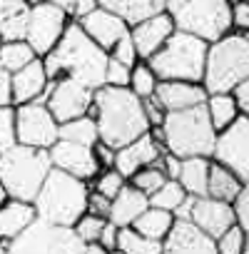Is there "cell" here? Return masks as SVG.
Wrapping results in <instances>:
<instances>
[{
	"label": "cell",
	"instance_id": "cell-1",
	"mask_svg": "<svg viewBox=\"0 0 249 254\" xmlns=\"http://www.w3.org/2000/svg\"><path fill=\"white\" fill-rule=\"evenodd\" d=\"M110 60V53L102 50L82 28L77 20H70L58 45L43 58L48 80L58 77H72L92 90L105 85V65Z\"/></svg>",
	"mask_w": 249,
	"mask_h": 254
},
{
	"label": "cell",
	"instance_id": "cell-2",
	"mask_svg": "<svg viewBox=\"0 0 249 254\" xmlns=\"http://www.w3.org/2000/svg\"><path fill=\"white\" fill-rule=\"evenodd\" d=\"M87 115L97 122L100 140L115 150L150 130L142 97H137L130 87L100 85L95 90V100Z\"/></svg>",
	"mask_w": 249,
	"mask_h": 254
},
{
	"label": "cell",
	"instance_id": "cell-3",
	"mask_svg": "<svg viewBox=\"0 0 249 254\" xmlns=\"http://www.w3.org/2000/svg\"><path fill=\"white\" fill-rule=\"evenodd\" d=\"M160 135L165 150H170L177 157H212L217 130L212 127L207 107L202 102L187 110L165 112Z\"/></svg>",
	"mask_w": 249,
	"mask_h": 254
},
{
	"label": "cell",
	"instance_id": "cell-4",
	"mask_svg": "<svg viewBox=\"0 0 249 254\" xmlns=\"http://www.w3.org/2000/svg\"><path fill=\"white\" fill-rule=\"evenodd\" d=\"M87 182L53 167L45 177V182L40 185L33 207L35 214L55 222V224H67L72 227L85 212H87Z\"/></svg>",
	"mask_w": 249,
	"mask_h": 254
},
{
	"label": "cell",
	"instance_id": "cell-5",
	"mask_svg": "<svg viewBox=\"0 0 249 254\" xmlns=\"http://www.w3.org/2000/svg\"><path fill=\"white\" fill-rule=\"evenodd\" d=\"M50 170L53 162L45 147L18 142L0 155V182L10 199L33 202Z\"/></svg>",
	"mask_w": 249,
	"mask_h": 254
},
{
	"label": "cell",
	"instance_id": "cell-6",
	"mask_svg": "<svg viewBox=\"0 0 249 254\" xmlns=\"http://www.w3.org/2000/svg\"><path fill=\"white\" fill-rule=\"evenodd\" d=\"M249 77V38L244 33H227L209 43L202 85L209 92H232Z\"/></svg>",
	"mask_w": 249,
	"mask_h": 254
},
{
	"label": "cell",
	"instance_id": "cell-7",
	"mask_svg": "<svg viewBox=\"0 0 249 254\" xmlns=\"http://www.w3.org/2000/svg\"><path fill=\"white\" fill-rule=\"evenodd\" d=\"M207 48H209V43H204L202 38L175 28V33L167 38V43L147 63H150V67L155 70V75L160 80L202 82Z\"/></svg>",
	"mask_w": 249,
	"mask_h": 254
},
{
	"label": "cell",
	"instance_id": "cell-8",
	"mask_svg": "<svg viewBox=\"0 0 249 254\" xmlns=\"http://www.w3.org/2000/svg\"><path fill=\"white\" fill-rule=\"evenodd\" d=\"M165 10L177 30L204 43H214L232 30V0H167Z\"/></svg>",
	"mask_w": 249,
	"mask_h": 254
},
{
	"label": "cell",
	"instance_id": "cell-9",
	"mask_svg": "<svg viewBox=\"0 0 249 254\" xmlns=\"http://www.w3.org/2000/svg\"><path fill=\"white\" fill-rule=\"evenodd\" d=\"M13 254H80L85 242L67 224H55L43 217H35L15 239L8 242Z\"/></svg>",
	"mask_w": 249,
	"mask_h": 254
},
{
	"label": "cell",
	"instance_id": "cell-10",
	"mask_svg": "<svg viewBox=\"0 0 249 254\" xmlns=\"http://www.w3.org/2000/svg\"><path fill=\"white\" fill-rule=\"evenodd\" d=\"M212 160L229 167L244 185H249V117L239 112V117L217 132Z\"/></svg>",
	"mask_w": 249,
	"mask_h": 254
},
{
	"label": "cell",
	"instance_id": "cell-11",
	"mask_svg": "<svg viewBox=\"0 0 249 254\" xmlns=\"http://www.w3.org/2000/svg\"><path fill=\"white\" fill-rule=\"evenodd\" d=\"M70 13H65L62 8L40 0V3L30 5V18H28V30H25V40L28 45L35 50L38 58H45L58 40L62 38L67 23H70Z\"/></svg>",
	"mask_w": 249,
	"mask_h": 254
},
{
	"label": "cell",
	"instance_id": "cell-12",
	"mask_svg": "<svg viewBox=\"0 0 249 254\" xmlns=\"http://www.w3.org/2000/svg\"><path fill=\"white\" fill-rule=\"evenodd\" d=\"M58 127L60 122L43 100L15 105V135L20 145L50 150L58 142Z\"/></svg>",
	"mask_w": 249,
	"mask_h": 254
},
{
	"label": "cell",
	"instance_id": "cell-13",
	"mask_svg": "<svg viewBox=\"0 0 249 254\" xmlns=\"http://www.w3.org/2000/svg\"><path fill=\"white\" fill-rule=\"evenodd\" d=\"M92 100H95V90L77 82V80H72V77L50 80L48 90H45V97H43V102L48 105V110L55 115L58 122L87 115L90 107H92Z\"/></svg>",
	"mask_w": 249,
	"mask_h": 254
},
{
	"label": "cell",
	"instance_id": "cell-14",
	"mask_svg": "<svg viewBox=\"0 0 249 254\" xmlns=\"http://www.w3.org/2000/svg\"><path fill=\"white\" fill-rule=\"evenodd\" d=\"M50 162L53 167L82 180V182H90L97 177L100 172V162L92 152L90 145H80V142H70V140H58L50 150Z\"/></svg>",
	"mask_w": 249,
	"mask_h": 254
},
{
	"label": "cell",
	"instance_id": "cell-15",
	"mask_svg": "<svg viewBox=\"0 0 249 254\" xmlns=\"http://www.w3.org/2000/svg\"><path fill=\"white\" fill-rule=\"evenodd\" d=\"M162 252L165 254H214L217 244L192 219L175 217L170 232L162 239Z\"/></svg>",
	"mask_w": 249,
	"mask_h": 254
},
{
	"label": "cell",
	"instance_id": "cell-16",
	"mask_svg": "<svg viewBox=\"0 0 249 254\" xmlns=\"http://www.w3.org/2000/svg\"><path fill=\"white\" fill-rule=\"evenodd\" d=\"M162 152H165L162 140H157V137L147 130L145 135L135 137L132 142L122 145V147L115 152V170H117L124 180H130L137 170H142V167H147V165H155Z\"/></svg>",
	"mask_w": 249,
	"mask_h": 254
},
{
	"label": "cell",
	"instance_id": "cell-17",
	"mask_svg": "<svg viewBox=\"0 0 249 254\" xmlns=\"http://www.w3.org/2000/svg\"><path fill=\"white\" fill-rule=\"evenodd\" d=\"M172 33H175V23H172V18H170L167 10L155 13V15H150V18L130 25V38H132V43L137 48L140 60H150L167 43V38Z\"/></svg>",
	"mask_w": 249,
	"mask_h": 254
},
{
	"label": "cell",
	"instance_id": "cell-18",
	"mask_svg": "<svg viewBox=\"0 0 249 254\" xmlns=\"http://www.w3.org/2000/svg\"><path fill=\"white\" fill-rule=\"evenodd\" d=\"M189 219L199 229H204L212 239H217L227 227H232L237 222V214H234L232 202H222V199H214L209 194H202V197H192Z\"/></svg>",
	"mask_w": 249,
	"mask_h": 254
},
{
	"label": "cell",
	"instance_id": "cell-19",
	"mask_svg": "<svg viewBox=\"0 0 249 254\" xmlns=\"http://www.w3.org/2000/svg\"><path fill=\"white\" fill-rule=\"evenodd\" d=\"M77 23H80V28H82L102 50H107V53L112 50V45H115L124 33H130V25H127V23H124L120 15L105 10L102 5L95 8L92 13L77 18Z\"/></svg>",
	"mask_w": 249,
	"mask_h": 254
},
{
	"label": "cell",
	"instance_id": "cell-20",
	"mask_svg": "<svg viewBox=\"0 0 249 254\" xmlns=\"http://www.w3.org/2000/svg\"><path fill=\"white\" fill-rule=\"evenodd\" d=\"M48 72L43 65V58H35L25 67L10 72V85H13V105H25L45 97L48 90Z\"/></svg>",
	"mask_w": 249,
	"mask_h": 254
},
{
	"label": "cell",
	"instance_id": "cell-21",
	"mask_svg": "<svg viewBox=\"0 0 249 254\" xmlns=\"http://www.w3.org/2000/svg\"><path fill=\"white\" fill-rule=\"evenodd\" d=\"M157 102L165 107V112L172 110H187L194 105H202L207 100V90L202 82H189V80H160L155 90Z\"/></svg>",
	"mask_w": 249,
	"mask_h": 254
},
{
	"label": "cell",
	"instance_id": "cell-22",
	"mask_svg": "<svg viewBox=\"0 0 249 254\" xmlns=\"http://www.w3.org/2000/svg\"><path fill=\"white\" fill-rule=\"evenodd\" d=\"M147 207H150V197H147L145 192H140V190L132 187V185H124V187L112 197L107 219L115 222L117 227H127V224H132Z\"/></svg>",
	"mask_w": 249,
	"mask_h": 254
},
{
	"label": "cell",
	"instance_id": "cell-23",
	"mask_svg": "<svg viewBox=\"0 0 249 254\" xmlns=\"http://www.w3.org/2000/svg\"><path fill=\"white\" fill-rule=\"evenodd\" d=\"M35 207L33 202H23V199H5L0 202V239L5 244L10 239H15L33 219H35Z\"/></svg>",
	"mask_w": 249,
	"mask_h": 254
},
{
	"label": "cell",
	"instance_id": "cell-24",
	"mask_svg": "<svg viewBox=\"0 0 249 254\" xmlns=\"http://www.w3.org/2000/svg\"><path fill=\"white\" fill-rule=\"evenodd\" d=\"M28 0H0V40H23L28 30Z\"/></svg>",
	"mask_w": 249,
	"mask_h": 254
},
{
	"label": "cell",
	"instance_id": "cell-25",
	"mask_svg": "<svg viewBox=\"0 0 249 254\" xmlns=\"http://www.w3.org/2000/svg\"><path fill=\"white\" fill-rule=\"evenodd\" d=\"M100 5L115 15H120L127 25H135L155 13H162L167 0H100Z\"/></svg>",
	"mask_w": 249,
	"mask_h": 254
},
{
	"label": "cell",
	"instance_id": "cell-26",
	"mask_svg": "<svg viewBox=\"0 0 249 254\" xmlns=\"http://www.w3.org/2000/svg\"><path fill=\"white\" fill-rule=\"evenodd\" d=\"M209 162H212V157H182L177 182L185 187L187 194H192V197H202V194H207Z\"/></svg>",
	"mask_w": 249,
	"mask_h": 254
},
{
	"label": "cell",
	"instance_id": "cell-27",
	"mask_svg": "<svg viewBox=\"0 0 249 254\" xmlns=\"http://www.w3.org/2000/svg\"><path fill=\"white\" fill-rule=\"evenodd\" d=\"M244 182L224 165L219 162H209V180H207V194L214 197V199H222V202H234L242 192Z\"/></svg>",
	"mask_w": 249,
	"mask_h": 254
},
{
	"label": "cell",
	"instance_id": "cell-28",
	"mask_svg": "<svg viewBox=\"0 0 249 254\" xmlns=\"http://www.w3.org/2000/svg\"><path fill=\"white\" fill-rule=\"evenodd\" d=\"M204 107H207L209 122L217 132L224 130L227 125H232L239 117V107H237V100L232 92H209L204 100Z\"/></svg>",
	"mask_w": 249,
	"mask_h": 254
},
{
	"label": "cell",
	"instance_id": "cell-29",
	"mask_svg": "<svg viewBox=\"0 0 249 254\" xmlns=\"http://www.w3.org/2000/svg\"><path fill=\"white\" fill-rule=\"evenodd\" d=\"M58 140H70V142H80V145H90V147H92V145L100 140L95 117L80 115V117H72V120L60 122V127H58Z\"/></svg>",
	"mask_w": 249,
	"mask_h": 254
},
{
	"label": "cell",
	"instance_id": "cell-30",
	"mask_svg": "<svg viewBox=\"0 0 249 254\" xmlns=\"http://www.w3.org/2000/svg\"><path fill=\"white\" fill-rule=\"evenodd\" d=\"M172 222H175V214L172 212H167V209H160V207H147L130 227H135L140 234H145V237H150V239H157V242H162L165 239V234L170 232V227H172Z\"/></svg>",
	"mask_w": 249,
	"mask_h": 254
},
{
	"label": "cell",
	"instance_id": "cell-31",
	"mask_svg": "<svg viewBox=\"0 0 249 254\" xmlns=\"http://www.w3.org/2000/svg\"><path fill=\"white\" fill-rule=\"evenodd\" d=\"M117 252L124 254H162V242L140 234L135 227H120L117 229Z\"/></svg>",
	"mask_w": 249,
	"mask_h": 254
},
{
	"label": "cell",
	"instance_id": "cell-32",
	"mask_svg": "<svg viewBox=\"0 0 249 254\" xmlns=\"http://www.w3.org/2000/svg\"><path fill=\"white\" fill-rule=\"evenodd\" d=\"M35 58L38 55L28 45L25 38L23 40H5V43H0V67H5L8 72H15V70L25 67Z\"/></svg>",
	"mask_w": 249,
	"mask_h": 254
},
{
	"label": "cell",
	"instance_id": "cell-33",
	"mask_svg": "<svg viewBox=\"0 0 249 254\" xmlns=\"http://www.w3.org/2000/svg\"><path fill=\"white\" fill-rule=\"evenodd\" d=\"M185 197H187L185 187H182L177 180H170V177H167V180L150 194V204H152V207H160V209H167V212L175 214V209L185 202Z\"/></svg>",
	"mask_w": 249,
	"mask_h": 254
},
{
	"label": "cell",
	"instance_id": "cell-34",
	"mask_svg": "<svg viewBox=\"0 0 249 254\" xmlns=\"http://www.w3.org/2000/svg\"><path fill=\"white\" fill-rule=\"evenodd\" d=\"M157 82H160V77L155 75V70L150 67V63L147 60H140L137 65H132V72H130V90L137 95V97H152L155 95V90H157Z\"/></svg>",
	"mask_w": 249,
	"mask_h": 254
},
{
	"label": "cell",
	"instance_id": "cell-35",
	"mask_svg": "<svg viewBox=\"0 0 249 254\" xmlns=\"http://www.w3.org/2000/svg\"><path fill=\"white\" fill-rule=\"evenodd\" d=\"M167 180V175L157 167V165H147V167H142V170H137L132 177H130V185L132 187H137L140 192H145L147 197L162 185Z\"/></svg>",
	"mask_w": 249,
	"mask_h": 254
},
{
	"label": "cell",
	"instance_id": "cell-36",
	"mask_svg": "<svg viewBox=\"0 0 249 254\" xmlns=\"http://www.w3.org/2000/svg\"><path fill=\"white\" fill-rule=\"evenodd\" d=\"M214 244H217V252H219V254H242V252H244V244H247V234H244V229L234 222L232 227H227V229L214 239Z\"/></svg>",
	"mask_w": 249,
	"mask_h": 254
},
{
	"label": "cell",
	"instance_id": "cell-37",
	"mask_svg": "<svg viewBox=\"0 0 249 254\" xmlns=\"http://www.w3.org/2000/svg\"><path fill=\"white\" fill-rule=\"evenodd\" d=\"M18 145L15 135V105H0V155Z\"/></svg>",
	"mask_w": 249,
	"mask_h": 254
},
{
	"label": "cell",
	"instance_id": "cell-38",
	"mask_svg": "<svg viewBox=\"0 0 249 254\" xmlns=\"http://www.w3.org/2000/svg\"><path fill=\"white\" fill-rule=\"evenodd\" d=\"M105 217H97V214H92V212H85L75 224H72V229L77 232V237L85 242V244H90V242H97L100 239V232H102V227H105Z\"/></svg>",
	"mask_w": 249,
	"mask_h": 254
},
{
	"label": "cell",
	"instance_id": "cell-39",
	"mask_svg": "<svg viewBox=\"0 0 249 254\" xmlns=\"http://www.w3.org/2000/svg\"><path fill=\"white\" fill-rule=\"evenodd\" d=\"M124 185H127V180H124L115 167H105V172L100 175L97 172V177H95V192H100V194H105V197H115Z\"/></svg>",
	"mask_w": 249,
	"mask_h": 254
},
{
	"label": "cell",
	"instance_id": "cell-40",
	"mask_svg": "<svg viewBox=\"0 0 249 254\" xmlns=\"http://www.w3.org/2000/svg\"><path fill=\"white\" fill-rule=\"evenodd\" d=\"M130 72H132L130 65H124V63L110 58L107 65H105V85H112V87H127V85H130Z\"/></svg>",
	"mask_w": 249,
	"mask_h": 254
},
{
	"label": "cell",
	"instance_id": "cell-41",
	"mask_svg": "<svg viewBox=\"0 0 249 254\" xmlns=\"http://www.w3.org/2000/svg\"><path fill=\"white\" fill-rule=\"evenodd\" d=\"M110 58H115V60H120V63H124V65H130V67L140 63V55H137V48H135V43H132L130 33H124V35L112 45Z\"/></svg>",
	"mask_w": 249,
	"mask_h": 254
},
{
	"label": "cell",
	"instance_id": "cell-42",
	"mask_svg": "<svg viewBox=\"0 0 249 254\" xmlns=\"http://www.w3.org/2000/svg\"><path fill=\"white\" fill-rule=\"evenodd\" d=\"M234 204V214H237V224L244 229V234H247V244H244V252L249 254V185H244L242 187V192H239V197L232 202Z\"/></svg>",
	"mask_w": 249,
	"mask_h": 254
},
{
	"label": "cell",
	"instance_id": "cell-43",
	"mask_svg": "<svg viewBox=\"0 0 249 254\" xmlns=\"http://www.w3.org/2000/svg\"><path fill=\"white\" fill-rule=\"evenodd\" d=\"M232 30L249 38V0H232Z\"/></svg>",
	"mask_w": 249,
	"mask_h": 254
},
{
	"label": "cell",
	"instance_id": "cell-44",
	"mask_svg": "<svg viewBox=\"0 0 249 254\" xmlns=\"http://www.w3.org/2000/svg\"><path fill=\"white\" fill-rule=\"evenodd\" d=\"M142 107H145V115H147L150 127H160L162 120H165V107L157 102V97H155V95H152V97H145V100H142Z\"/></svg>",
	"mask_w": 249,
	"mask_h": 254
},
{
	"label": "cell",
	"instance_id": "cell-45",
	"mask_svg": "<svg viewBox=\"0 0 249 254\" xmlns=\"http://www.w3.org/2000/svg\"><path fill=\"white\" fill-rule=\"evenodd\" d=\"M110 202H112L110 197H105V194H100V192H90V194H87V212H92V214L107 219V214H110Z\"/></svg>",
	"mask_w": 249,
	"mask_h": 254
},
{
	"label": "cell",
	"instance_id": "cell-46",
	"mask_svg": "<svg viewBox=\"0 0 249 254\" xmlns=\"http://www.w3.org/2000/svg\"><path fill=\"white\" fill-rule=\"evenodd\" d=\"M92 152H95V157H97V162H100V170H105V167H115V147H110V145H105L102 140H97L95 145H92Z\"/></svg>",
	"mask_w": 249,
	"mask_h": 254
},
{
	"label": "cell",
	"instance_id": "cell-47",
	"mask_svg": "<svg viewBox=\"0 0 249 254\" xmlns=\"http://www.w3.org/2000/svg\"><path fill=\"white\" fill-rule=\"evenodd\" d=\"M117 229H120V227H117L115 222H110V219L105 222V227H102V232H100V239H97V242L105 247V252H115V249H117Z\"/></svg>",
	"mask_w": 249,
	"mask_h": 254
},
{
	"label": "cell",
	"instance_id": "cell-48",
	"mask_svg": "<svg viewBox=\"0 0 249 254\" xmlns=\"http://www.w3.org/2000/svg\"><path fill=\"white\" fill-rule=\"evenodd\" d=\"M232 95H234V100H237L239 112L249 117V77H247V80H242V82L232 90Z\"/></svg>",
	"mask_w": 249,
	"mask_h": 254
},
{
	"label": "cell",
	"instance_id": "cell-49",
	"mask_svg": "<svg viewBox=\"0 0 249 254\" xmlns=\"http://www.w3.org/2000/svg\"><path fill=\"white\" fill-rule=\"evenodd\" d=\"M0 105H13V85L5 67H0Z\"/></svg>",
	"mask_w": 249,
	"mask_h": 254
},
{
	"label": "cell",
	"instance_id": "cell-50",
	"mask_svg": "<svg viewBox=\"0 0 249 254\" xmlns=\"http://www.w3.org/2000/svg\"><path fill=\"white\" fill-rule=\"evenodd\" d=\"M95 8H100V0H75V10H72V18H82L87 13H92Z\"/></svg>",
	"mask_w": 249,
	"mask_h": 254
},
{
	"label": "cell",
	"instance_id": "cell-51",
	"mask_svg": "<svg viewBox=\"0 0 249 254\" xmlns=\"http://www.w3.org/2000/svg\"><path fill=\"white\" fill-rule=\"evenodd\" d=\"M48 3H53V5L62 8V10H65V13H70V18H72V10H75V0H48Z\"/></svg>",
	"mask_w": 249,
	"mask_h": 254
},
{
	"label": "cell",
	"instance_id": "cell-52",
	"mask_svg": "<svg viewBox=\"0 0 249 254\" xmlns=\"http://www.w3.org/2000/svg\"><path fill=\"white\" fill-rule=\"evenodd\" d=\"M8 199V194H5V190H3V182H0V202H5Z\"/></svg>",
	"mask_w": 249,
	"mask_h": 254
},
{
	"label": "cell",
	"instance_id": "cell-53",
	"mask_svg": "<svg viewBox=\"0 0 249 254\" xmlns=\"http://www.w3.org/2000/svg\"><path fill=\"white\" fill-rule=\"evenodd\" d=\"M5 252H8V244H5L3 239H0V254H5Z\"/></svg>",
	"mask_w": 249,
	"mask_h": 254
},
{
	"label": "cell",
	"instance_id": "cell-54",
	"mask_svg": "<svg viewBox=\"0 0 249 254\" xmlns=\"http://www.w3.org/2000/svg\"><path fill=\"white\" fill-rule=\"evenodd\" d=\"M28 3H30V5H33V3H40V0H28Z\"/></svg>",
	"mask_w": 249,
	"mask_h": 254
},
{
	"label": "cell",
	"instance_id": "cell-55",
	"mask_svg": "<svg viewBox=\"0 0 249 254\" xmlns=\"http://www.w3.org/2000/svg\"><path fill=\"white\" fill-rule=\"evenodd\" d=\"M0 43H3V40H0Z\"/></svg>",
	"mask_w": 249,
	"mask_h": 254
}]
</instances>
